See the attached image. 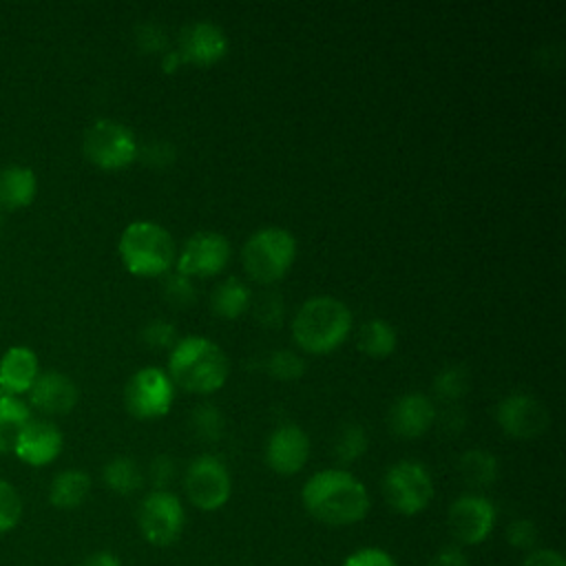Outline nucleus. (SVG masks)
I'll use <instances>...</instances> for the list:
<instances>
[{"mask_svg": "<svg viewBox=\"0 0 566 566\" xmlns=\"http://www.w3.org/2000/svg\"><path fill=\"white\" fill-rule=\"evenodd\" d=\"M296 259L294 237L276 226L256 230L241 250L245 274L261 285L281 281Z\"/></svg>", "mask_w": 566, "mask_h": 566, "instance_id": "nucleus-5", "label": "nucleus"}, {"mask_svg": "<svg viewBox=\"0 0 566 566\" xmlns=\"http://www.w3.org/2000/svg\"><path fill=\"white\" fill-rule=\"evenodd\" d=\"M283 314H285V307H283V303H281V298L279 296H268V298H263L261 303H259V307H256V318L263 323V325H279L281 323V318H283Z\"/></svg>", "mask_w": 566, "mask_h": 566, "instance_id": "nucleus-38", "label": "nucleus"}, {"mask_svg": "<svg viewBox=\"0 0 566 566\" xmlns=\"http://www.w3.org/2000/svg\"><path fill=\"white\" fill-rule=\"evenodd\" d=\"M343 566H398L396 559L382 551V548H374V546H367V548H360L356 553H352Z\"/></svg>", "mask_w": 566, "mask_h": 566, "instance_id": "nucleus-36", "label": "nucleus"}, {"mask_svg": "<svg viewBox=\"0 0 566 566\" xmlns=\"http://www.w3.org/2000/svg\"><path fill=\"white\" fill-rule=\"evenodd\" d=\"M310 458V438L296 424L276 427L265 444V462L279 475L298 473Z\"/></svg>", "mask_w": 566, "mask_h": 566, "instance_id": "nucleus-14", "label": "nucleus"}, {"mask_svg": "<svg viewBox=\"0 0 566 566\" xmlns=\"http://www.w3.org/2000/svg\"><path fill=\"white\" fill-rule=\"evenodd\" d=\"M38 179L27 166H9L0 170V208L18 210L35 199Z\"/></svg>", "mask_w": 566, "mask_h": 566, "instance_id": "nucleus-20", "label": "nucleus"}, {"mask_svg": "<svg viewBox=\"0 0 566 566\" xmlns=\"http://www.w3.org/2000/svg\"><path fill=\"white\" fill-rule=\"evenodd\" d=\"M305 511L325 526H352L369 513V493L365 484L343 469H323L314 473L301 491Z\"/></svg>", "mask_w": 566, "mask_h": 566, "instance_id": "nucleus-1", "label": "nucleus"}, {"mask_svg": "<svg viewBox=\"0 0 566 566\" xmlns=\"http://www.w3.org/2000/svg\"><path fill=\"white\" fill-rule=\"evenodd\" d=\"M88 491H91L88 473L82 469H66L53 478L49 486V502L55 509L71 511L84 504V500L88 497Z\"/></svg>", "mask_w": 566, "mask_h": 566, "instance_id": "nucleus-21", "label": "nucleus"}, {"mask_svg": "<svg viewBox=\"0 0 566 566\" xmlns=\"http://www.w3.org/2000/svg\"><path fill=\"white\" fill-rule=\"evenodd\" d=\"M352 332V312L336 296H312L307 298L294 321V343L305 354H329L340 347Z\"/></svg>", "mask_w": 566, "mask_h": 566, "instance_id": "nucleus-3", "label": "nucleus"}, {"mask_svg": "<svg viewBox=\"0 0 566 566\" xmlns=\"http://www.w3.org/2000/svg\"><path fill=\"white\" fill-rule=\"evenodd\" d=\"M184 489L192 506L199 511H217L230 500L232 478L217 455L203 453L188 464Z\"/></svg>", "mask_w": 566, "mask_h": 566, "instance_id": "nucleus-9", "label": "nucleus"}, {"mask_svg": "<svg viewBox=\"0 0 566 566\" xmlns=\"http://www.w3.org/2000/svg\"><path fill=\"white\" fill-rule=\"evenodd\" d=\"M433 389L440 398H447V400H455L460 396L467 394L469 389V374L464 367L460 365H453V367H447L442 369L436 380H433Z\"/></svg>", "mask_w": 566, "mask_h": 566, "instance_id": "nucleus-29", "label": "nucleus"}, {"mask_svg": "<svg viewBox=\"0 0 566 566\" xmlns=\"http://www.w3.org/2000/svg\"><path fill=\"white\" fill-rule=\"evenodd\" d=\"M429 566H469V559L458 544H449L436 551Z\"/></svg>", "mask_w": 566, "mask_h": 566, "instance_id": "nucleus-39", "label": "nucleus"}, {"mask_svg": "<svg viewBox=\"0 0 566 566\" xmlns=\"http://www.w3.org/2000/svg\"><path fill=\"white\" fill-rule=\"evenodd\" d=\"M20 517H22V500L18 491L7 480H0V533L15 528Z\"/></svg>", "mask_w": 566, "mask_h": 566, "instance_id": "nucleus-30", "label": "nucleus"}, {"mask_svg": "<svg viewBox=\"0 0 566 566\" xmlns=\"http://www.w3.org/2000/svg\"><path fill=\"white\" fill-rule=\"evenodd\" d=\"M102 480L117 495H130L139 491L144 484L142 469L133 458H126V455H117L108 460L102 469Z\"/></svg>", "mask_w": 566, "mask_h": 566, "instance_id": "nucleus-26", "label": "nucleus"}, {"mask_svg": "<svg viewBox=\"0 0 566 566\" xmlns=\"http://www.w3.org/2000/svg\"><path fill=\"white\" fill-rule=\"evenodd\" d=\"M29 420H31V411L27 402L18 396H9L0 391V453L13 451V444Z\"/></svg>", "mask_w": 566, "mask_h": 566, "instance_id": "nucleus-24", "label": "nucleus"}, {"mask_svg": "<svg viewBox=\"0 0 566 566\" xmlns=\"http://www.w3.org/2000/svg\"><path fill=\"white\" fill-rule=\"evenodd\" d=\"M124 268L135 276H159L175 263V241L155 221H133L124 228L117 243Z\"/></svg>", "mask_w": 566, "mask_h": 566, "instance_id": "nucleus-4", "label": "nucleus"}, {"mask_svg": "<svg viewBox=\"0 0 566 566\" xmlns=\"http://www.w3.org/2000/svg\"><path fill=\"white\" fill-rule=\"evenodd\" d=\"M142 340L153 349H166V347H172L177 343V329H175L172 323L157 318V321H150L144 327Z\"/></svg>", "mask_w": 566, "mask_h": 566, "instance_id": "nucleus-34", "label": "nucleus"}, {"mask_svg": "<svg viewBox=\"0 0 566 566\" xmlns=\"http://www.w3.org/2000/svg\"><path fill=\"white\" fill-rule=\"evenodd\" d=\"M228 374V356L206 336L179 338L170 349L168 376L188 394H214L226 385Z\"/></svg>", "mask_w": 566, "mask_h": 566, "instance_id": "nucleus-2", "label": "nucleus"}, {"mask_svg": "<svg viewBox=\"0 0 566 566\" xmlns=\"http://www.w3.org/2000/svg\"><path fill=\"white\" fill-rule=\"evenodd\" d=\"M506 542L513 548L531 553V551H535V546L539 542V528L533 520L517 517V520L509 522V526H506Z\"/></svg>", "mask_w": 566, "mask_h": 566, "instance_id": "nucleus-31", "label": "nucleus"}, {"mask_svg": "<svg viewBox=\"0 0 566 566\" xmlns=\"http://www.w3.org/2000/svg\"><path fill=\"white\" fill-rule=\"evenodd\" d=\"M137 524L148 544L170 546L179 539L186 524L184 504L170 491H150L139 504Z\"/></svg>", "mask_w": 566, "mask_h": 566, "instance_id": "nucleus-8", "label": "nucleus"}, {"mask_svg": "<svg viewBox=\"0 0 566 566\" xmlns=\"http://www.w3.org/2000/svg\"><path fill=\"white\" fill-rule=\"evenodd\" d=\"M77 398H80L77 385L62 371L38 374L35 382L29 389L31 405L46 416L69 413L77 405Z\"/></svg>", "mask_w": 566, "mask_h": 566, "instance_id": "nucleus-17", "label": "nucleus"}, {"mask_svg": "<svg viewBox=\"0 0 566 566\" xmlns=\"http://www.w3.org/2000/svg\"><path fill=\"white\" fill-rule=\"evenodd\" d=\"M175 400V385L159 367H142L135 371L124 389L126 409L139 420L161 418L170 411Z\"/></svg>", "mask_w": 566, "mask_h": 566, "instance_id": "nucleus-10", "label": "nucleus"}, {"mask_svg": "<svg viewBox=\"0 0 566 566\" xmlns=\"http://www.w3.org/2000/svg\"><path fill=\"white\" fill-rule=\"evenodd\" d=\"M396 329L382 318H369L358 332V347L369 358H387L396 352Z\"/></svg>", "mask_w": 566, "mask_h": 566, "instance_id": "nucleus-25", "label": "nucleus"}, {"mask_svg": "<svg viewBox=\"0 0 566 566\" xmlns=\"http://www.w3.org/2000/svg\"><path fill=\"white\" fill-rule=\"evenodd\" d=\"M0 226H2V208H0Z\"/></svg>", "mask_w": 566, "mask_h": 566, "instance_id": "nucleus-43", "label": "nucleus"}, {"mask_svg": "<svg viewBox=\"0 0 566 566\" xmlns=\"http://www.w3.org/2000/svg\"><path fill=\"white\" fill-rule=\"evenodd\" d=\"M177 53L184 64L212 66L226 57L228 38L212 22H195L181 31Z\"/></svg>", "mask_w": 566, "mask_h": 566, "instance_id": "nucleus-15", "label": "nucleus"}, {"mask_svg": "<svg viewBox=\"0 0 566 566\" xmlns=\"http://www.w3.org/2000/svg\"><path fill=\"white\" fill-rule=\"evenodd\" d=\"M137 46L144 51V53H157V51H164L166 49V33L161 27L157 24H142L137 29Z\"/></svg>", "mask_w": 566, "mask_h": 566, "instance_id": "nucleus-37", "label": "nucleus"}, {"mask_svg": "<svg viewBox=\"0 0 566 566\" xmlns=\"http://www.w3.org/2000/svg\"><path fill=\"white\" fill-rule=\"evenodd\" d=\"M80 566H122V559L113 551H95L86 555Z\"/></svg>", "mask_w": 566, "mask_h": 566, "instance_id": "nucleus-41", "label": "nucleus"}, {"mask_svg": "<svg viewBox=\"0 0 566 566\" xmlns=\"http://www.w3.org/2000/svg\"><path fill=\"white\" fill-rule=\"evenodd\" d=\"M367 447H369V440H367L365 429L360 424H356V422H349L336 436L334 458L340 464H352V462L360 460L367 453Z\"/></svg>", "mask_w": 566, "mask_h": 566, "instance_id": "nucleus-27", "label": "nucleus"}, {"mask_svg": "<svg viewBox=\"0 0 566 566\" xmlns=\"http://www.w3.org/2000/svg\"><path fill=\"white\" fill-rule=\"evenodd\" d=\"M192 429L201 440H219L223 433V418L212 405H201L192 413Z\"/></svg>", "mask_w": 566, "mask_h": 566, "instance_id": "nucleus-32", "label": "nucleus"}, {"mask_svg": "<svg viewBox=\"0 0 566 566\" xmlns=\"http://www.w3.org/2000/svg\"><path fill=\"white\" fill-rule=\"evenodd\" d=\"M447 522L460 546L482 544L495 526V504L478 493L460 495L451 502Z\"/></svg>", "mask_w": 566, "mask_h": 566, "instance_id": "nucleus-11", "label": "nucleus"}, {"mask_svg": "<svg viewBox=\"0 0 566 566\" xmlns=\"http://www.w3.org/2000/svg\"><path fill=\"white\" fill-rule=\"evenodd\" d=\"M230 261V243L219 232H197L192 234L179 256H177V274L181 276H214L223 272Z\"/></svg>", "mask_w": 566, "mask_h": 566, "instance_id": "nucleus-12", "label": "nucleus"}, {"mask_svg": "<svg viewBox=\"0 0 566 566\" xmlns=\"http://www.w3.org/2000/svg\"><path fill=\"white\" fill-rule=\"evenodd\" d=\"M84 157L102 170H122L137 159V139L115 119L93 122L82 139Z\"/></svg>", "mask_w": 566, "mask_h": 566, "instance_id": "nucleus-7", "label": "nucleus"}, {"mask_svg": "<svg viewBox=\"0 0 566 566\" xmlns=\"http://www.w3.org/2000/svg\"><path fill=\"white\" fill-rule=\"evenodd\" d=\"M436 420L433 402L422 394H405L389 409V427L398 438H420Z\"/></svg>", "mask_w": 566, "mask_h": 566, "instance_id": "nucleus-18", "label": "nucleus"}, {"mask_svg": "<svg viewBox=\"0 0 566 566\" xmlns=\"http://www.w3.org/2000/svg\"><path fill=\"white\" fill-rule=\"evenodd\" d=\"M184 62H181V57H179V53L177 51H166L164 53V57H161V71L164 73H175L179 66H181Z\"/></svg>", "mask_w": 566, "mask_h": 566, "instance_id": "nucleus-42", "label": "nucleus"}, {"mask_svg": "<svg viewBox=\"0 0 566 566\" xmlns=\"http://www.w3.org/2000/svg\"><path fill=\"white\" fill-rule=\"evenodd\" d=\"M164 296L172 307H188L197 298V290L188 276L172 274L164 285Z\"/></svg>", "mask_w": 566, "mask_h": 566, "instance_id": "nucleus-33", "label": "nucleus"}, {"mask_svg": "<svg viewBox=\"0 0 566 566\" xmlns=\"http://www.w3.org/2000/svg\"><path fill=\"white\" fill-rule=\"evenodd\" d=\"M148 478H150L153 491H166V486L175 478V460L170 455L153 458V462L148 467Z\"/></svg>", "mask_w": 566, "mask_h": 566, "instance_id": "nucleus-35", "label": "nucleus"}, {"mask_svg": "<svg viewBox=\"0 0 566 566\" xmlns=\"http://www.w3.org/2000/svg\"><path fill=\"white\" fill-rule=\"evenodd\" d=\"M62 444H64L62 431L53 422L42 420V418H31L22 427V431L13 444V453L24 464L44 467V464H51L60 455Z\"/></svg>", "mask_w": 566, "mask_h": 566, "instance_id": "nucleus-16", "label": "nucleus"}, {"mask_svg": "<svg viewBox=\"0 0 566 566\" xmlns=\"http://www.w3.org/2000/svg\"><path fill=\"white\" fill-rule=\"evenodd\" d=\"M495 420L506 436L528 440L542 436L548 429L551 416L537 398L528 394H511L497 405Z\"/></svg>", "mask_w": 566, "mask_h": 566, "instance_id": "nucleus-13", "label": "nucleus"}, {"mask_svg": "<svg viewBox=\"0 0 566 566\" xmlns=\"http://www.w3.org/2000/svg\"><path fill=\"white\" fill-rule=\"evenodd\" d=\"M382 493L396 513L418 515L433 500V480L424 464L416 460H400L385 471Z\"/></svg>", "mask_w": 566, "mask_h": 566, "instance_id": "nucleus-6", "label": "nucleus"}, {"mask_svg": "<svg viewBox=\"0 0 566 566\" xmlns=\"http://www.w3.org/2000/svg\"><path fill=\"white\" fill-rule=\"evenodd\" d=\"M265 369L276 380H296L305 374V360L290 349H276L265 360Z\"/></svg>", "mask_w": 566, "mask_h": 566, "instance_id": "nucleus-28", "label": "nucleus"}, {"mask_svg": "<svg viewBox=\"0 0 566 566\" xmlns=\"http://www.w3.org/2000/svg\"><path fill=\"white\" fill-rule=\"evenodd\" d=\"M458 469H460L462 480L471 489H489L497 480L500 462L493 453H489L484 449H471V451L462 453Z\"/></svg>", "mask_w": 566, "mask_h": 566, "instance_id": "nucleus-23", "label": "nucleus"}, {"mask_svg": "<svg viewBox=\"0 0 566 566\" xmlns=\"http://www.w3.org/2000/svg\"><path fill=\"white\" fill-rule=\"evenodd\" d=\"M250 305V290L248 285L237 279V276H230L226 279L223 283H219L210 296V307L212 312L219 316V318H226V321H234L239 318Z\"/></svg>", "mask_w": 566, "mask_h": 566, "instance_id": "nucleus-22", "label": "nucleus"}, {"mask_svg": "<svg viewBox=\"0 0 566 566\" xmlns=\"http://www.w3.org/2000/svg\"><path fill=\"white\" fill-rule=\"evenodd\" d=\"M38 374V356L31 347H9L0 358V391L20 398L22 394H29Z\"/></svg>", "mask_w": 566, "mask_h": 566, "instance_id": "nucleus-19", "label": "nucleus"}, {"mask_svg": "<svg viewBox=\"0 0 566 566\" xmlns=\"http://www.w3.org/2000/svg\"><path fill=\"white\" fill-rule=\"evenodd\" d=\"M522 566H566V559L559 551H553V548H535L531 551Z\"/></svg>", "mask_w": 566, "mask_h": 566, "instance_id": "nucleus-40", "label": "nucleus"}]
</instances>
